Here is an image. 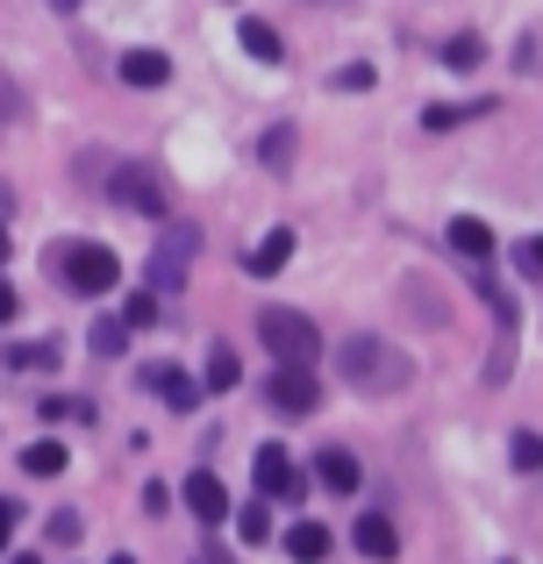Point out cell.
Segmentation results:
<instances>
[{"label":"cell","mask_w":543,"mask_h":564,"mask_svg":"<svg viewBox=\"0 0 543 564\" xmlns=\"http://www.w3.org/2000/svg\"><path fill=\"white\" fill-rule=\"evenodd\" d=\"M315 479L329 486V494H358V457H350V451H322L315 457Z\"/></svg>","instance_id":"cell-15"},{"label":"cell","mask_w":543,"mask_h":564,"mask_svg":"<svg viewBox=\"0 0 543 564\" xmlns=\"http://www.w3.org/2000/svg\"><path fill=\"white\" fill-rule=\"evenodd\" d=\"M286 258H293V229H272L258 250H243V272H251V279H272V272H286Z\"/></svg>","instance_id":"cell-13"},{"label":"cell","mask_w":543,"mask_h":564,"mask_svg":"<svg viewBox=\"0 0 543 564\" xmlns=\"http://www.w3.org/2000/svg\"><path fill=\"white\" fill-rule=\"evenodd\" d=\"M336 379H344L350 393H401V386L415 379V365H408V350H393L387 336H350V344L336 350Z\"/></svg>","instance_id":"cell-1"},{"label":"cell","mask_w":543,"mask_h":564,"mask_svg":"<svg viewBox=\"0 0 543 564\" xmlns=\"http://www.w3.org/2000/svg\"><path fill=\"white\" fill-rule=\"evenodd\" d=\"M22 108H29V100H22V86H14L8 72H0V122H22Z\"/></svg>","instance_id":"cell-30"},{"label":"cell","mask_w":543,"mask_h":564,"mask_svg":"<svg viewBox=\"0 0 543 564\" xmlns=\"http://www.w3.org/2000/svg\"><path fill=\"white\" fill-rule=\"evenodd\" d=\"M258 158H265L272 172H286V158H293V122H279V129H265V143H258Z\"/></svg>","instance_id":"cell-24"},{"label":"cell","mask_w":543,"mask_h":564,"mask_svg":"<svg viewBox=\"0 0 543 564\" xmlns=\"http://www.w3.org/2000/svg\"><path fill=\"white\" fill-rule=\"evenodd\" d=\"M479 301L493 307V358H487V386H501L508 372H515V344H522V307H515V293H508L501 279H487V272H479Z\"/></svg>","instance_id":"cell-3"},{"label":"cell","mask_w":543,"mask_h":564,"mask_svg":"<svg viewBox=\"0 0 543 564\" xmlns=\"http://www.w3.org/2000/svg\"><path fill=\"white\" fill-rule=\"evenodd\" d=\"M237 386H243V358L229 344H215L208 350V393H237Z\"/></svg>","instance_id":"cell-19"},{"label":"cell","mask_w":543,"mask_h":564,"mask_svg":"<svg viewBox=\"0 0 543 564\" xmlns=\"http://www.w3.org/2000/svg\"><path fill=\"white\" fill-rule=\"evenodd\" d=\"M65 465H72V457H65V443H57V436H36L22 451V471H29V479H57Z\"/></svg>","instance_id":"cell-16"},{"label":"cell","mask_w":543,"mask_h":564,"mask_svg":"<svg viewBox=\"0 0 543 564\" xmlns=\"http://www.w3.org/2000/svg\"><path fill=\"white\" fill-rule=\"evenodd\" d=\"M137 379L151 386V393H165V400H172V408H180V414H194V408H200V386L186 379V372H172V365H143Z\"/></svg>","instance_id":"cell-10"},{"label":"cell","mask_w":543,"mask_h":564,"mask_svg":"<svg viewBox=\"0 0 543 564\" xmlns=\"http://www.w3.org/2000/svg\"><path fill=\"white\" fill-rule=\"evenodd\" d=\"M8 365H14V372H51V365H57V344H14Z\"/></svg>","instance_id":"cell-22"},{"label":"cell","mask_w":543,"mask_h":564,"mask_svg":"<svg viewBox=\"0 0 543 564\" xmlns=\"http://www.w3.org/2000/svg\"><path fill=\"white\" fill-rule=\"evenodd\" d=\"M172 79V57L165 51H129L122 57V86H165Z\"/></svg>","instance_id":"cell-14"},{"label":"cell","mask_w":543,"mask_h":564,"mask_svg":"<svg viewBox=\"0 0 543 564\" xmlns=\"http://www.w3.org/2000/svg\"><path fill=\"white\" fill-rule=\"evenodd\" d=\"M293 486H301L293 457L279 451V443H258V494H293Z\"/></svg>","instance_id":"cell-11"},{"label":"cell","mask_w":543,"mask_h":564,"mask_svg":"<svg viewBox=\"0 0 543 564\" xmlns=\"http://www.w3.org/2000/svg\"><path fill=\"white\" fill-rule=\"evenodd\" d=\"M372 79H379L372 65H344V72H336V86H344V94H358V86H372Z\"/></svg>","instance_id":"cell-31"},{"label":"cell","mask_w":543,"mask_h":564,"mask_svg":"<svg viewBox=\"0 0 543 564\" xmlns=\"http://www.w3.org/2000/svg\"><path fill=\"white\" fill-rule=\"evenodd\" d=\"M36 414H43V422H79L86 429V422H94V400H65V393H57V400H43Z\"/></svg>","instance_id":"cell-23"},{"label":"cell","mask_w":543,"mask_h":564,"mask_svg":"<svg viewBox=\"0 0 543 564\" xmlns=\"http://www.w3.org/2000/svg\"><path fill=\"white\" fill-rule=\"evenodd\" d=\"M14 307H22V293H14L8 279H0V322H14Z\"/></svg>","instance_id":"cell-34"},{"label":"cell","mask_w":543,"mask_h":564,"mask_svg":"<svg viewBox=\"0 0 543 564\" xmlns=\"http://www.w3.org/2000/svg\"><path fill=\"white\" fill-rule=\"evenodd\" d=\"M286 557L322 564V557H329V529H322V522H293V529H286Z\"/></svg>","instance_id":"cell-17"},{"label":"cell","mask_w":543,"mask_h":564,"mask_svg":"<svg viewBox=\"0 0 543 564\" xmlns=\"http://www.w3.org/2000/svg\"><path fill=\"white\" fill-rule=\"evenodd\" d=\"M444 236H450V250H458V258H473V264H487V258H493V229H487L479 215H458Z\"/></svg>","instance_id":"cell-12"},{"label":"cell","mask_w":543,"mask_h":564,"mask_svg":"<svg viewBox=\"0 0 543 564\" xmlns=\"http://www.w3.org/2000/svg\"><path fill=\"white\" fill-rule=\"evenodd\" d=\"M258 344H265L279 365H315L322 358V336L301 307H258Z\"/></svg>","instance_id":"cell-2"},{"label":"cell","mask_w":543,"mask_h":564,"mask_svg":"<svg viewBox=\"0 0 543 564\" xmlns=\"http://www.w3.org/2000/svg\"><path fill=\"white\" fill-rule=\"evenodd\" d=\"M508 451H515V471H543V436H536V429H515Z\"/></svg>","instance_id":"cell-26"},{"label":"cell","mask_w":543,"mask_h":564,"mask_svg":"<svg viewBox=\"0 0 543 564\" xmlns=\"http://www.w3.org/2000/svg\"><path fill=\"white\" fill-rule=\"evenodd\" d=\"M86 344L100 350V358H122V344H129V322H94V336Z\"/></svg>","instance_id":"cell-25"},{"label":"cell","mask_w":543,"mask_h":564,"mask_svg":"<svg viewBox=\"0 0 543 564\" xmlns=\"http://www.w3.org/2000/svg\"><path fill=\"white\" fill-rule=\"evenodd\" d=\"M14 522H22V514H14V500H0V551L14 543Z\"/></svg>","instance_id":"cell-33"},{"label":"cell","mask_w":543,"mask_h":564,"mask_svg":"<svg viewBox=\"0 0 543 564\" xmlns=\"http://www.w3.org/2000/svg\"><path fill=\"white\" fill-rule=\"evenodd\" d=\"M115 200L137 207V215H172V186H165V172H151V165H122L115 172Z\"/></svg>","instance_id":"cell-7"},{"label":"cell","mask_w":543,"mask_h":564,"mask_svg":"<svg viewBox=\"0 0 543 564\" xmlns=\"http://www.w3.org/2000/svg\"><path fill=\"white\" fill-rule=\"evenodd\" d=\"M186 514H194V522H229V494H222V479H215V471H194V479H186Z\"/></svg>","instance_id":"cell-8"},{"label":"cell","mask_w":543,"mask_h":564,"mask_svg":"<svg viewBox=\"0 0 543 564\" xmlns=\"http://www.w3.org/2000/svg\"><path fill=\"white\" fill-rule=\"evenodd\" d=\"M479 108H487V100H479ZM479 108H422V129L444 137V129H458V122H479Z\"/></svg>","instance_id":"cell-27"},{"label":"cell","mask_w":543,"mask_h":564,"mask_svg":"<svg viewBox=\"0 0 543 564\" xmlns=\"http://www.w3.org/2000/svg\"><path fill=\"white\" fill-rule=\"evenodd\" d=\"M51 8H57V14H79V0H51Z\"/></svg>","instance_id":"cell-35"},{"label":"cell","mask_w":543,"mask_h":564,"mask_svg":"<svg viewBox=\"0 0 543 564\" xmlns=\"http://www.w3.org/2000/svg\"><path fill=\"white\" fill-rule=\"evenodd\" d=\"M65 279H72V293H115V279H122V258H115L108 243H79V250H65Z\"/></svg>","instance_id":"cell-5"},{"label":"cell","mask_w":543,"mask_h":564,"mask_svg":"<svg viewBox=\"0 0 543 564\" xmlns=\"http://www.w3.org/2000/svg\"><path fill=\"white\" fill-rule=\"evenodd\" d=\"M479 57H487V43H479L473 29H465V36H450V43H444V65H450V72H479Z\"/></svg>","instance_id":"cell-21"},{"label":"cell","mask_w":543,"mask_h":564,"mask_svg":"<svg viewBox=\"0 0 543 564\" xmlns=\"http://www.w3.org/2000/svg\"><path fill=\"white\" fill-rule=\"evenodd\" d=\"M515 264H522V272H543V236H530V243L515 250Z\"/></svg>","instance_id":"cell-32"},{"label":"cell","mask_w":543,"mask_h":564,"mask_svg":"<svg viewBox=\"0 0 543 564\" xmlns=\"http://www.w3.org/2000/svg\"><path fill=\"white\" fill-rule=\"evenodd\" d=\"M14 564H36V557H29V551H22V557H14Z\"/></svg>","instance_id":"cell-37"},{"label":"cell","mask_w":543,"mask_h":564,"mask_svg":"<svg viewBox=\"0 0 543 564\" xmlns=\"http://www.w3.org/2000/svg\"><path fill=\"white\" fill-rule=\"evenodd\" d=\"M237 43L258 57V65H279V57H286V43H279V29H272V22H243V29H237Z\"/></svg>","instance_id":"cell-18"},{"label":"cell","mask_w":543,"mask_h":564,"mask_svg":"<svg viewBox=\"0 0 543 564\" xmlns=\"http://www.w3.org/2000/svg\"><path fill=\"white\" fill-rule=\"evenodd\" d=\"M79 529H86L79 508H57V514H51V543H79Z\"/></svg>","instance_id":"cell-29"},{"label":"cell","mask_w":543,"mask_h":564,"mask_svg":"<svg viewBox=\"0 0 543 564\" xmlns=\"http://www.w3.org/2000/svg\"><path fill=\"white\" fill-rule=\"evenodd\" d=\"M194 258H200V229H165L151 250V293H180Z\"/></svg>","instance_id":"cell-4"},{"label":"cell","mask_w":543,"mask_h":564,"mask_svg":"<svg viewBox=\"0 0 543 564\" xmlns=\"http://www.w3.org/2000/svg\"><path fill=\"white\" fill-rule=\"evenodd\" d=\"M0 264H8V229H0Z\"/></svg>","instance_id":"cell-36"},{"label":"cell","mask_w":543,"mask_h":564,"mask_svg":"<svg viewBox=\"0 0 543 564\" xmlns=\"http://www.w3.org/2000/svg\"><path fill=\"white\" fill-rule=\"evenodd\" d=\"M115 564H137V557H115Z\"/></svg>","instance_id":"cell-38"},{"label":"cell","mask_w":543,"mask_h":564,"mask_svg":"<svg viewBox=\"0 0 543 564\" xmlns=\"http://www.w3.org/2000/svg\"><path fill=\"white\" fill-rule=\"evenodd\" d=\"M237 536L251 543V551L272 543V508H265V500H243V508H237Z\"/></svg>","instance_id":"cell-20"},{"label":"cell","mask_w":543,"mask_h":564,"mask_svg":"<svg viewBox=\"0 0 543 564\" xmlns=\"http://www.w3.org/2000/svg\"><path fill=\"white\" fill-rule=\"evenodd\" d=\"M122 322H129V329H151V322H158V301H151V293H129V301H122Z\"/></svg>","instance_id":"cell-28"},{"label":"cell","mask_w":543,"mask_h":564,"mask_svg":"<svg viewBox=\"0 0 543 564\" xmlns=\"http://www.w3.org/2000/svg\"><path fill=\"white\" fill-rule=\"evenodd\" d=\"M350 543H358V557H372V564H387V557H401V529L387 522V514H365L358 529H350Z\"/></svg>","instance_id":"cell-9"},{"label":"cell","mask_w":543,"mask_h":564,"mask_svg":"<svg viewBox=\"0 0 543 564\" xmlns=\"http://www.w3.org/2000/svg\"><path fill=\"white\" fill-rule=\"evenodd\" d=\"M265 400H272V414H315L322 408L315 365H279V372L265 379Z\"/></svg>","instance_id":"cell-6"}]
</instances>
